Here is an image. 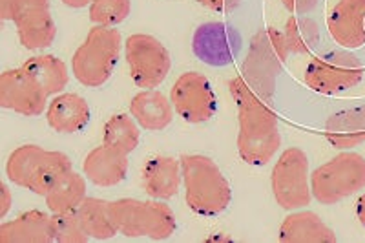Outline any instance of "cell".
<instances>
[{"label":"cell","instance_id":"1","mask_svg":"<svg viewBox=\"0 0 365 243\" xmlns=\"http://www.w3.org/2000/svg\"><path fill=\"white\" fill-rule=\"evenodd\" d=\"M228 91L237 106V154L250 167L269 165L282 147L276 111L241 75L228 81Z\"/></svg>","mask_w":365,"mask_h":243},{"label":"cell","instance_id":"2","mask_svg":"<svg viewBox=\"0 0 365 243\" xmlns=\"http://www.w3.org/2000/svg\"><path fill=\"white\" fill-rule=\"evenodd\" d=\"M181 159L185 199L197 216H220L232 202V187L216 161L203 154H185Z\"/></svg>","mask_w":365,"mask_h":243},{"label":"cell","instance_id":"3","mask_svg":"<svg viewBox=\"0 0 365 243\" xmlns=\"http://www.w3.org/2000/svg\"><path fill=\"white\" fill-rule=\"evenodd\" d=\"M71 169L73 165L66 154L46 150L38 144H22L13 150L6 161V176L9 182L42 198L58 177Z\"/></svg>","mask_w":365,"mask_h":243},{"label":"cell","instance_id":"4","mask_svg":"<svg viewBox=\"0 0 365 243\" xmlns=\"http://www.w3.org/2000/svg\"><path fill=\"white\" fill-rule=\"evenodd\" d=\"M123 46L119 29L93 26L71 57L73 77L86 88H101L108 83L115 71Z\"/></svg>","mask_w":365,"mask_h":243},{"label":"cell","instance_id":"5","mask_svg":"<svg viewBox=\"0 0 365 243\" xmlns=\"http://www.w3.org/2000/svg\"><path fill=\"white\" fill-rule=\"evenodd\" d=\"M112 212L119 234L125 238L165 242L178 229L174 210L163 199L120 198L112 202Z\"/></svg>","mask_w":365,"mask_h":243},{"label":"cell","instance_id":"6","mask_svg":"<svg viewBox=\"0 0 365 243\" xmlns=\"http://www.w3.org/2000/svg\"><path fill=\"white\" fill-rule=\"evenodd\" d=\"M365 189V156L344 150L311 172L312 198L322 205H336Z\"/></svg>","mask_w":365,"mask_h":243},{"label":"cell","instance_id":"7","mask_svg":"<svg viewBox=\"0 0 365 243\" xmlns=\"http://www.w3.org/2000/svg\"><path fill=\"white\" fill-rule=\"evenodd\" d=\"M289 55L291 51L287 48L283 31L276 28L262 29L250 42L249 55L243 66L245 77H241L245 79L257 95L263 94V97H270L274 91V81Z\"/></svg>","mask_w":365,"mask_h":243},{"label":"cell","instance_id":"8","mask_svg":"<svg viewBox=\"0 0 365 243\" xmlns=\"http://www.w3.org/2000/svg\"><path fill=\"white\" fill-rule=\"evenodd\" d=\"M272 196L282 209H305L312 202L309 157L298 147L283 150L270 172Z\"/></svg>","mask_w":365,"mask_h":243},{"label":"cell","instance_id":"9","mask_svg":"<svg viewBox=\"0 0 365 243\" xmlns=\"http://www.w3.org/2000/svg\"><path fill=\"white\" fill-rule=\"evenodd\" d=\"M125 59L133 84L143 90L161 86L172 70L170 51L154 35H130L125 41Z\"/></svg>","mask_w":365,"mask_h":243},{"label":"cell","instance_id":"10","mask_svg":"<svg viewBox=\"0 0 365 243\" xmlns=\"http://www.w3.org/2000/svg\"><path fill=\"white\" fill-rule=\"evenodd\" d=\"M364 75V64L354 55L327 54L311 59L303 81L316 94L338 95L358 86Z\"/></svg>","mask_w":365,"mask_h":243},{"label":"cell","instance_id":"11","mask_svg":"<svg viewBox=\"0 0 365 243\" xmlns=\"http://www.w3.org/2000/svg\"><path fill=\"white\" fill-rule=\"evenodd\" d=\"M175 114L190 124L208 123L217 111V97L210 81L200 71H185L170 88Z\"/></svg>","mask_w":365,"mask_h":243},{"label":"cell","instance_id":"12","mask_svg":"<svg viewBox=\"0 0 365 243\" xmlns=\"http://www.w3.org/2000/svg\"><path fill=\"white\" fill-rule=\"evenodd\" d=\"M48 97L34 79L22 68L6 70L0 75V106L26 117H38L46 114Z\"/></svg>","mask_w":365,"mask_h":243},{"label":"cell","instance_id":"13","mask_svg":"<svg viewBox=\"0 0 365 243\" xmlns=\"http://www.w3.org/2000/svg\"><path fill=\"white\" fill-rule=\"evenodd\" d=\"M327 29L345 50L365 46V0H338L327 15Z\"/></svg>","mask_w":365,"mask_h":243},{"label":"cell","instance_id":"14","mask_svg":"<svg viewBox=\"0 0 365 243\" xmlns=\"http://www.w3.org/2000/svg\"><path fill=\"white\" fill-rule=\"evenodd\" d=\"M143 190L154 199H172L178 196L182 185L181 159L172 156H154L143 165L141 170Z\"/></svg>","mask_w":365,"mask_h":243},{"label":"cell","instance_id":"15","mask_svg":"<svg viewBox=\"0 0 365 243\" xmlns=\"http://www.w3.org/2000/svg\"><path fill=\"white\" fill-rule=\"evenodd\" d=\"M130 161L126 154L110 149L106 144H101L88 152L83 161V172L90 183L97 187H117L128 176Z\"/></svg>","mask_w":365,"mask_h":243},{"label":"cell","instance_id":"16","mask_svg":"<svg viewBox=\"0 0 365 243\" xmlns=\"http://www.w3.org/2000/svg\"><path fill=\"white\" fill-rule=\"evenodd\" d=\"M282 243H336V232L312 210H291L279 225Z\"/></svg>","mask_w":365,"mask_h":243},{"label":"cell","instance_id":"17","mask_svg":"<svg viewBox=\"0 0 365 243\" xmlns=\"http://www.w3.org/2000/svg\"><path fill=\"white\" fill-rule=\"evenodd\" d=\"M46 121L58 134L83 132L91 119L88 101L79 94H58L46 108Z\"/></svg>","mask_w":365,"mask_h":243},{"label":"cell","instance_id":"18","mask_svg":"<svg viewBox=\"0 0 365 243\" xmlns=\"http://www.w3.org/2000/svg\"><path fill=\"white\" fill-rule=\"evenodd\" d=\"M0 243H55L51 216L42 210H26L0 225Z\"/></svg>","mask_w":365,"mask_h":243},{"label":"cell","instance_id":"19","mask_svg":"<svg viewBox=\"0 0 365 243\" xmlns=\"http://www.w3.org/2000/svg\"><path fill=\"white\" fill-rule=\"evenodd\" d=\"M130 116L146 132H161L174 121V106L170 97L158 90H143L130 101Z\"/></svg>","mask_w":365,"mask_h":243},{"label":"cell","instance_id":"20","mask_svg":"<svg viewBox=\"0 0 365 243\" xmlns=\"http://www.w3.org/2000/svg\"><path fill=\"white\" fill-rule=\"evenodd\" d=\"M324 136L334 149L349 150L365 143V103L332 114L324 128Z\"/></svg>","mask_w":365,"mask_h":243},{"label":"cell","instance_id":"21","mask_svg":"<svg viewBox=\"0 0 365 243\" xmlns=\"http://www.w3.org/2000/svg\"><path fill=\"white\" fill-rule=\"evenodd\" d=\"M19 42L26 50H44L53 44L57 37V24L50 8H34L21 13L15 21Z\"/></svg>","mask_w":365,"mask_h":243},{"label":"cell","instance_id":"22","mask_svg":"<svg viewBox=\"0 0 365 243\" xmlns=\"http://www.w3.org/2000/svg\"><path fill=\"white\" fill-rule=\"evenodd\" d=\"M22 70L34 79L35 83L50 95L63 94L64 88L70 83V71L63 59L50 54L35 55L22 62Z\"/></svg>","mask_w":365,"mask_h":243},{"label":"cell","instance_id":"23","mask_svg":"<svg viewBox=\"0 0 365 243\" xmlns=\"http://www.w3.org/2000/svg\"><path fill=\"white\" fill-rule=\"evenodd\" d=\"M75 212L79 216L81 223H83L84 231L90 236V239L106 242V239H112L113 236L119 234L117 223L113 219L112 202L88 196Z\"/></svg>","mask_w":365,"mask_h":243},{"label":"cell","instance_id":"24","mask_svg":"<svg viewBox=\"0 0 365 243\" xmlns=\"http://www.w3.org/2000/svg\"><path fill=\"white\" fill-rule=\"evenodd\" d=\"M88 198L86 176H81L73 169L58 177L57 183L44 196L46 205L51 212H73Z\"/></svg>","mask_w":365,"mask_h":243},{"label":"cell","instance_id":"25","mask_svg":"<svg viewBox=\"0 0 365 243\" xmlns=\"http://www.w3.org/2000/svg\"><path fill=\"white\" fill-rule=\"evenodd\" d=\"M139 128V123L130 114H115L104 124L103 143L117 152L130 156L141 141Z\"/></svg>","mask_w":365,"mask_h":243},{"label":"cell","instance_id":"26","mask_svg":"<svg viewBox=\"0 0 365 243\" xmlns=\"http://www.w3.org/2000/svg\"><path fill=\"white\" fill-rule=\"evenodd\" d=\"M287 48L292 55H307L319 44V26L314 19L305 15H291L283 28Z\"/></svg>","mask_w":365,"mask_h":243},{"label":"cell","instance_id":"27","mask_svg":"<svg viewBox=\"0 0 365 243\" xmlns=\"http://www.w3.org/2000/svg\"><path fill=\"white\" fill-rule=\"evenodd\" d=\"M132 13V0H93L88 8V15L93 26L117 28Z\"/></svg>","mask_w":365,"mask_h":243},{"label":"cell","instance_id":"28","mask_svg":"<svg viewBox=\"0 0 365 243\" xmlns=\"http://www.w3.org/2000/svg\"><path fill=\"white\" fill-rule=\"evenodd\" d=\"M53 222L55 243H86L90 236L84 231L77 212H55L51 216Z\"/></svg>","mask_w":365,"mask_h":243},{"label":"cell","instance_id":"29","mask_svg":"<svg viewBox=\"0 0 365 243\" xmlns=\"http://www.w3.org/2000/svg\"><path fill=\"white\" fill-rule=\"evenodd\" d=\"M51 0H0L2 21H15L21 13L34 8H50Z\"/></svg>","mask_w":365,"mask_h":243},{"label":"cell","instance_id":"30","mask_svg":"<svg viewBox=\"0 0 365 243\" xmlns=\"http://www.w3.org/2000/svg\"><path fill=\"white\" fill-rule=\"evenodd\" d=\"M203 8L210 9L216 13H232L240 8L241 0H197Z\"/></svg>","mask_w":365,"mask_h":243},{"label":"cell","instance_id":"31","mask_svg":"<svg viewBox=\"0 0 365 243\" xmlns=\"http://www.w3.org/2000/svg\"><path fill=\"white\" fill-rule=\"evenodd\" d=\"M283 6L292 15H307L318 6V0H282Z\"/></svg>","mask_w":365,"mask_h":243},{"label":"cell","instance_id":"32","mask_svg":"<svg viewBox=\"0 0 365 243\" xmlns=\"http://www.w3.org/2000/svg\"><path fill=\"white\" fill-rule=\"evenodd\" d=\"M11 205H13L11 190H9L8 183L2 182V183H0V219L6 218V214L9 212Z\"/></svg>","mask_w":365,"mask_h":243},{"label":"cell","instance_id":"33","mask_svg":"<svg viewBox=\"0 0 365 243\" xmlns=\"http://www.w3.org/2000/svg\"><path fill=\"white\" fill-rule=\"evenodd\" d=\"M354 212H356V218H358V222H360V225L365 227V192L360 194V198L356 199Z\"/></svg>","mask_w":365,"mask_h":243},{"label":"cell","instance_id":"34","mask_svg":"<svg viewBox=\"0 0 365 243\" xmlns=\"http://www.w3.org/2000/svg\"><path fill=\"white\" fill-rule=\"evenodd\" d=\"M64 6L71 9H83V8H90V4L93 0H61Z\"/></svg>","mask_w":365,"mask_h":243}]
</instances>
